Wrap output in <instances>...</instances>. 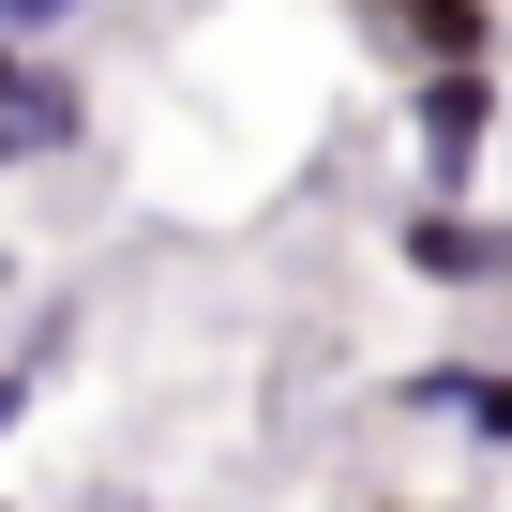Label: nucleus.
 <instances>
[{"label":"nucleus","mask_w":512,"mask_h":512,"mask_svg":"<svg viewBox=\"0 0 512 512\" xmlns=\"http://www.w3.org/2000/svg\"><path fill=\"white\" fill-rule=\"evenodd\" d=\"M91 16H106V0H0V46H31V61H46V46L91 31Z\"/></svg>","instance_id":"5"},{"label":"nucleus","mask_w":512,"mask_h":512,"mask_svg":"<svg viewBox=\"0 0 512 512\" xmlns=\"http://www.w3.org/2000/svg\"><path fill=\"white\" fill-rule=\"evenodd\" d=\"M497 121H512L497 61H482V76H407V166H422V196H482Z\"/></svg>","instance_id":"1"},{"label":"nucleus","mask_w":512,"mask_h":512,"mask_svg":"<svg viewBox=\"0 0 512 512\" xmlns=\"http://www.w3.org/2000/svg\"><path fill=\"white\" fill-rule=\"evenodd\" d=\"M467 452H512V362H452V407H437Z\"/></svg>","instance_id":"4"},{"label":"nucleus","mask_w":512,"mask_h":512,"mask_svg":"<svg viewBox=\"0 0 512 512\" xmlns=\"http://www.w3.org/2000/svg\"><path fill=\"white\" fill-rule=\"evenodd\" d=\"M31 392H46V347H31V362H0V437L31 422Z\"/></svg>","instance_id":"6"},{"label":"nucleus","mask_w":512,"mask_h":512,"mask_svg":"<svg viewBox=\"0 0 512 512\" xmlns=\"http://www.w3.org/2000/svg\"><path fill=\"white\" fill-rule=\"evenodd\" d=\"M347 31L392 76H482L497 61V0H347Z\"/></svg>","instance_id":"2"},{"label":"nucleus","mask_w":512,"mask_h":512,"mask_svg":"<svg viewBox=\"0 0 512 512\" xmlns=\"http://www.w3.org/2000/svg\"><path fill=\"white\" fill-rule=\"evenodd\" d=\"M332 512H362V497H332Z\"/></svg>","instance_id":"10"},{"label":"nucleus","mask_w":512,"mask_h":512,"mask_svg":"<svg viewBox=\"0 0 512 512\" xmlns=\"http://www.w3.org/2000/svg\"><path fill=\"white\" fill-rule=\"evenodd\" d=\"M392 272H422V287H512V226L482 211V196H407L392 211Z\"/></svg>","instance_id":"3"},{"label":"nucleus","mask_w":512,"mask_h":512,"mask_svg":"<svg viewBox=\"0 0 512 512\" xmlns=\"http://www.w3.org/2000/svg\"><path fill=\"white\" fill-rule=\"evenodd\" d=\"M362 512H422V497H362Z\"/></svg>","instance_id":"9"},{"label":"nucleus","mask_w":512,"mask_h":512,"mask_svg":"<svg viewBox=\"0 0 512 512\" xmlns=\"http://www.w3.org/2000/svg\"><path fill=\"white\" fill-rule=\"evenodd\" d=\"M0 181H31V151H16V121H0Z\"/></svg>","instance_id":"7"},{"label":"nucleus","mask_w":512,"mask_h":512,"mask_svg":"<svg viewBox=\"0 0 512 512\" xmlns=\"http://www.w3.org/2000/svg\"><path fill=\"white\" fill-rule=\"evenodd\" d=\"M16 61H31V46H0V91H16Z\"/></svg>","instance_id":"8"},{"label":"nucleus","mask_w":512,"mask_h":512,"mask_svg":"<svg viewBox=\"0 0 512 512\" xmlns=\"http://www.w3.org/2000/svg\"><path fill=\"white\" fill-rule=\"evenodd\" d=\"M0 512H16V497H0Z\"/></svg>","instance_id":"11"}]
</instances>
